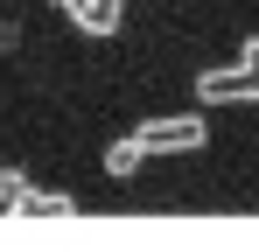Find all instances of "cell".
Wrapping results in <instances>:
<instances>
[{
    "label": "cell",
    "mask_w": 259,
    "mask_h": 252,
    "mask_svg": "<svg viewBox=\"0 0 259 252\" xmlns=\"http://www.w3.org/2000/svg\"><path fill=\"white\" fill-rule=\"evenodd\" d=\"M14 196H21V175H14V168H0V203H14Z\"/></svg>",
    "instance_id": "5"
},
{
    "label": "cell",
    "mask_w": 259,
    "mask_h": 252,
    "mask_svg": "<svg viewBox=\"0 0 259 252\" xmlns=\"http://www.w3.org/2000/svg\"><path fill=\"white\" fill-rule=\"evenodd\" d=\"M196 91H203V105H231V98H259V70H203L196 77Z\"/></svg>",
    "instance_id": "2"
},
{
    "label": "cell",
    "mask_w": 259,
    "mask_h": 252,
    "mask_svg": "<svg viewBox=\"0 0 259 252\" xmlns=\"http://www.w3.org/2000/svg\"><path fill=\"white\" fill-rule=\"evenodd\" d=\"M245 70H259V35H252V42H245Z\"/></svg>",
    "instance_id": "6"
},
{
    "label": "cell",
    "mask_w": 259,
    "mask_h": 252,
    "mask_svg": "<svg viewBox=\"0 0 259 252\" xmlns=\"http://www.w3.org/2000/svg\"><path fill=\"white\" fill-rule=\"evenodd\" d=\"M7 210H28V217H63V210H70V196H63V189H28V182H21V196H14Z\"/></svg>",
    "instance_id": "4"
},
{
    "label": "cell",
    "mask_w": 259,
    "mask_h": 252,
    "mask_svg": "<svg viewBox=\"0 0 259 252\" xmlns=\"http://www.w3.org/2000/svg\"><path fill=\"white\" fill-rule=\"evenodd\" d=\"M133 140H140L147 154H196V147L210 140V126L196 119V112H175V119H140Z\"/></svg>",
    "instance_id": "1"
},
{
    "label": "cell",
    "mask_w": 259,
    "mask_h": 252,
    "mask_svg": "<svg viewBox=\"0 0 259 252\" xmlns=\"http://www.w3.org/2000/svg\"><path fill=\"white\" fill-rule=\"evenodd\" d=\"M140 161H147V147H140V140H112V147H105V175H112V182H126V175H140Z\"/></svg>",
    "instance_id": "3"
}]
</instances>
